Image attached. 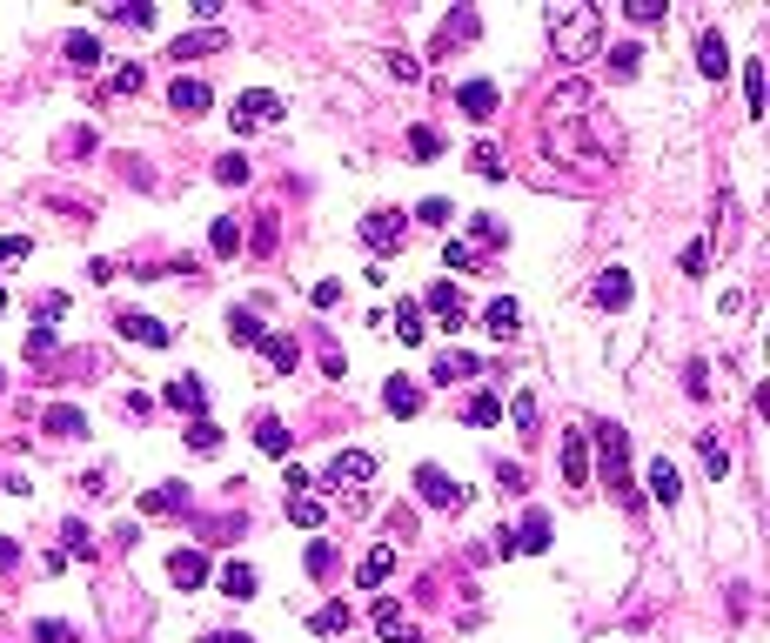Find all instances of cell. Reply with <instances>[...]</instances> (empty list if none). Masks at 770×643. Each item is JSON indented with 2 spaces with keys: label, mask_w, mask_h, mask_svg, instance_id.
<instances>
[{
  "label": "cell",
  "mask_w": 770,
  "mask_h": 643,
  "mask_svg": "<svg viewBox=\"0 0 770 643\" xmlns=\"http://www.w3.org/2000/svg\"><path fill=\"white\" fill-rule=\"evenodd\" d=\"M550 41H556V54H563L570 67L596 61V54H603V7H590V0L550 7Z\"/></svg>",
  "instance_id": "cell-1"
},
{
  "label": "cell",
  "mask_w": 770,
  "mask_h": 643,
  "mask_svg": "<svg viewBox=\"0 0 770 643\" xmlns=\"http://www.w3.org/2000/svg\"><path fill=\"white\" fill-rule=\"evenodd\" d=\"M596 463H603V483L616 496H630V436L616 422H596Z\"/></svg>",
  "instance_id": "cell-2"
},
{
  "label": "cell",
  "mask_w": 770,
  "mask_h": 643,
  "mask_svg": "<svg viewBox=\"0 0 770 643\" xmlns=\"http://www.w3.org/2000/svg\"><path fill=\"white\" fill-rule=\"evenodd\" d=\"M228 121H235V134L275 128V121H282V94H268V88H248V94H235V108H228Z\"/></svg>",
  "instance_id": "cell-3"
},
{
  "label": "cell",
  "mask_w": 770,
  "mask_h": 643,
  "mask_svg": "<svg viewBox=\"0 0 770 643\" xmlns=\"http://www.w3.org/2000/svg\"><path fill=\"white\" fill-rule=\"evenodd\" d=\"M369 476H375V456H369V449H335V456H329V469H322V483H329L335 496H342V489L355 496V489L369 483Z\"/></svg>",
  "instance_id": "cell-4"
},
{
  "label": "cell",
  "mask_w": 770,
  "mask_h": 643,
  "mask_svg": "<svg viewBox=\"0 0 770 643\" xmlns=\"http://www.w3.org/2000/svg\"><path fill=\"white\" fill-rule=\"evenodd\" d=\"M416 496L429 503V510H462V503H469V489H462L449 469H436V463L416 469Z\"/></svg>",
  "instance_id": "cell-5"
},
{
  "label": "cell",
  "mask_w": 770,
  "mask_h": 643,
  "mask_svg": "<svg viewBox=\"0 0 770 643\" xmlns=\"http://www.w3.org/2000/svg\"><path fill=\"white\" fill-rule=\"evenodd\" d=\"M221 47H228V27H195V34H175V41H168V61H201V54H221Z\"/></svg>",
  "instance_id": "cell-6"
},
{
  "label": "cell",
  "mask_w": 770,
  "mask_h": 643,
  "mask_svg": "<svg viewBox=\"0 0 770 643\" xmlns=\"http://www.w3.org/2000/svg\"><path fill=\"white\" fill-rule=\"evenodd\" d=\"M563 483L590 489V436L583 429H563Z\"/></svg>",
  "instance_id": "cell-7"
},
{
  "label": "cell",
  "mask_w": 770,
  "mask_h": 643,
  "mask_svg": "<svg viewBox=\"0 0 770 643\" xmlns=\"http://www.w3.org/2000/svg\"><path fill=\"white\" fill-rule=\"evenodd\" d=\"M456 108L469 114V121H489V114L503 108V88H496V81H462V88H456Z\"/></svg>",
  "instance_id": "cell-8"
},
{
  "label": "cell",
  "mask_w": 770,
  "mask_h": 643,
  "mask_svg": "<svg viewBox=\"0 0 770 643\" xmlns=\"http://www.w3.org/2000/svg\"><path fill=\"white\" fill-rule=\"evenodd\" d=\"M208 81H195V74H175V88H168V108L181 114V121H195V114H208Z\"/></svg>",
  "instance_id": "cell-9"
},
{
  "label": "cell",
  "mask_w": 770,
  "mask_h": 643,
  "mask_svg": "<svg viewBox=\"0 0 770 643\" xmlns=\"http://www.w3.org/2000/svg\"><path fill=\"white\" fill-rule=\"evenodd\" d=\"M476 34H483V21H476V7H456V14L442 21V34H436V61H449V47L476 41Z\"/></svg>",
  "instance_id": "cell-10"
},
{
  "label": "cell",
  "mask_w": 770,
  "mask_h": 643,
  "mask_svg": "<svg viewBox=\"0 0 770 643\" xmlns=\"http://www.w3.org/2000/svg\"><path fill=\"white\" fill-rule=\"evenodd\" d=\"M643 483H650V496H657L663 510L683 496V476H677V463H670V456H650V463H643Z\"/></svg>",
  "instance_id": "cell-11"
},
{
  "label": "cell",
  "mask_w": 770,
  "mask_h": 643,
  "mask_svg": "<svg viewBox=\"0 0 770 643\" xmlns=\"http://www.w3.org/2000/svg\"><path fill=\"white\" fill-rule=\"evenodd\" d=\"M362 242H369L375 255H389V248H402V215H389V208H375V215H362Z\"/></svg>",
  "instance_id": "cell-12"
},
{
  "label": "cell",
  "mask_w": 770,
  "mask_h": 643,
  "mask_svg": "<svg viewBox=\"0 0 770 643\" xmlns=\"http://www.w3.org/2000/svg\"><path fill=\"white\" fill-rule=\"evenodd\" d=\"M114 329L128 335V342H141V349H168V342H175V335H168V322H161V315H121Z\"/></svg>",
  "instance_id": "cell-13"
},
{
  "label": "cell",
  "mask_w": 770,
  "mask_h": 643,
  "mask_svg": "<svg viewBox=\"0 0 770 643\" xmlns=\"http://www.w3.org/2000/svg\"><path fill=\"white\" fill-rule=\"evenodd\" d=\"M483 329L496 335V342H509V335L523 329V302H516V295H496V302L483 309Z\"/></svg>",
  "instance_id": "cell-14"
},
{
  "label": "cell",
  "mask_w": 770,
  "mask_h": 643,
  "mask_svg": "<svg viewBox=\"0 0 770 643\" xmlns=\"http://www.w3.org/2000/svg\"><path fill=\"white\" fill-rule=\"evenodd\" d=\"M242 248H248V235H242V222H235V215H221V222L208 228V255H215V262H235Z\"/></svg>",
  "instance_id": "cell-15"
},
{
  "label": "cell",
  "mask_w": 770,
  "mask_h": 643,
  "mask_svg": "<svg viewBox=\"0 0 770 643\" xmlns=\"http://www.w3.org/2000/svg\"><path fill=\"white\" fill-rule=\"evenodd\" d=\"M161 396H168V409H188V416H208V389H201V382L195 376H175V382H168V389H161Z\"/></svg>",
  "instance_id": "cell-16"
},
{
  "label": "cell",
  "mask_w": 770,
  "mask_h": 643,
  "mask_svg": "<svg viewBox=\"0 0 770 643\" xmlns=\"http://www.w3.org/2000/svg\"><path fill=\"white\" fill-rule=\"evenodd\" d=\"M389 570H396V543H375V550L355 563V583H362V590H375V583H389Z\"/></svg>",
  "instance_id": "cell-17"
},
{
  "label": "cell",
  "mask_w": 770,
  "mask_h": 643,
  "mask_svg": "<svg viewBox=\"0 0 770 643\" xmlns=\"http://www.w3.org/2000/svg\"><path fill=\"white\" fill-rule=\"evenodd\" d=\"M262 362L275 376H295V362H302V342L295 335H262Z\"/></svg>",
  "instance_id": "cell-18"
},
{
  "label": "cell",
  "mask_w": 770,
  "mask_h": 643,
  "mask_svg": "<svg viewBox=\"0 0 770 643\" xmlns=\"http://www.w3.org/2000/svg\"><path fill=\"white\" fill-rule=\"evenodd\" d=\"M476 369H483L476 355H462V349H442V355H436V369H429V382H442V389H449V382H469Z\"/></svg>",
  "instance_id": "cell-19"
},
{
  "label": "cell",
  "mask_w": 770,
  "mask_h": 643,
  "mask_svg": "<svg viewBox=\"0 0 770 643\" xmlns=\"http://www.w3.org/2000/svg\"><path fill=\"white\" fill-rule=\"evenodd\" d=\"M262 335H268L262 309H228V342H242V349H262Z\"/></svg>",
  "instance_id": "cell-20"
},
{
  "label": "cell",
  "mask_w": 770,
  "mask_h": 643,
  "mask_svg": "<svg viewBox=\"0 0 770 643\" xmlns=\"http://www.w3.org/2000/svg\"><path fill=\"white\" fill-rule=\"evenodd\" d=\"M168 577H175L181 590H201V583H208V556H201V550H175V556H168Z\"/></svg>",
  "instance_id": "cell-21"
},
{
  "label": "cell",
  "mask_w": 770,
  "mask_h": 643,
  "mask_svg": "<svg viewBox=\"0 0 770 643\" xmlns=\"http://www.w3.org/2000/svg\"><path fill=\"white\" fill-rule=\"evenodd\" d=\"M590 295L603 302V309H630V268H603Z\"/></svg>",
  "instance_id": "cell-22"
},
{
  "label": "cell",
  "mask_w": 770,
  "mask_h": 643,
  "mask_svg": "<svg viewBox=\"0 0 770 643\" xmlns=\"http://www.w3.org/2000/svg\"><path fill=\"white\" fill-rule=\"evenodd\" d=\"M175 510H188V483H161L141 496V516H175Z\"/></svg>",
  "instance_id": "cell-23"
},
{
  "label": "cell",
  "mask_w": 770,
  "mask_h": 643,
  "mask_svg": "<svg viewBox=\"0 0 770 643\" xmlns=\"http://www.w3.org/2000/svg\"><path fill=\"white\" fill-rule=\"evenodd\" d=\"M583 108H590V88H583V81H563V88L550 94V114H556V121H583Z\"/></svg>",
  "instance_id": "cell-24"
},
{
  "label": "cell",
  "mask_w": 770,
  "mask_h": 643,
  "mask_svg": "<svg viewBox=\"0 0 770 643\" xmlns=\"http://www.w3.org/2000/svg\"><path fill=\"white\" fill-rule=\"evenodd\" d=\"M67 67H74V74H94V67H101V41H94V34H67Z\"/></svg>",
  "instance_id": "cell-25"
},
{
  "label": "cell",
  "mask_w": 770,
  "mask_h": 643,
  "mask_svg": "<svg viewBox=\"0 0 770 643\" xmlns=\"http://www.w3.org/2000/svg\"><path fill=\"white\" fill-rule=\"evenodd\" d=\"M422 302H429V309H436V315H442V329H449V335H456V329H462V295H456V289H449V282H436V289L422 295Z\"/></svg>",
  "instance_id": "cell-26"
},
{
  "label": "cell",
  "mask_w": 770,
  "mask_h": 643,
  "mask_svg": "<svg viewBox=\"0 0 770 643\" xmlns=\"http://www.w3.org/2000/svg\"><path fill=\"white\" fill-rule=\"evenodd\" d=\"M375 637H402V643H409V637H416V630H409V610L382 597V603H375Z\"/></svg>",
  "instance_id": "cell-27"
},
{
  "label": "cell",
  "mask_w": 770,
  "mask_h": 643,
  "mask_svg": "<svg viewBox=\"0 0 770 643\" xmlns=\"http://www.w3.org/2000/svg\"><path fill=\"white\" fill-rule=\"evenodd\" d=\"M255 449H262V456H288V422L282 416H255Z\"/></svg>",
  "instance_id": "cell-28"
},
{
  "label": "cell",
  "mask_w": 770,
  "mask_h": 643,
  "mask_svg": "<svg viewBox=\"0 0 770 643\" xmlns=\"http://www.w3.org/2000/svg\"><path fill=\"white\" fill-rule=\"evenodd\" d=\"M509 543H516V550H529V556H536V550H550V516H543V510H529V516H523V530L509 536Z\"/></svg>",
  "instance_id": "cell-29"
},
{
  "label": "cell",
  "mask_w": 770,
  "mask_h": 643,
  "mask_svg": "<svg viewBox=\"0 0 770 643\" xmlns=\"http://www.w3.org/2000/svg\"><path fill=\"white\" fill-rule=\"evenodd\" d=\"M349 623H355V610H349V603H322V610L308 617V630H315V637H342Z\"/></svg>",
  "instance_id": "cell-30"
},
{
  "label": "cell",
  "mask_w": 770,
  "mask_h": 643,
  "mask_svg": "<svg viewBox=\"0 0 770 643\" xmlns=\"http://www.w3.org/2000/svg\"><path fill=\"white\" fill-rule=\"evenodd\" d=\"M382 402H389V416H416V409H422V389L409 376H396L389 389H382Z\"/></svg>",
  "instance_id": "cell-31"
},
{
  "label": "cell",
  "mask_w": 770,
  "mask_h": 643,
  "mask_svg": "<svg viewBox=\"0 0 770 643\" xmlns=\"http://www.w3.org/2000/svg\"><path fill=\"white\" fill-rule=\"evenodd\" d=\"M462 422H476V429H489V422H503V396H489V389H476V396L462 402Z\"/></svg>",
  "instance_id": "cell-32"
},
{
  "label": "cell",
  "mask_w": 770,
  "mask_h": 643,
  "mask_svg": "<svg viewBox=\"0 0 770 643\" xmlns=\"http://www.w3.org/2000/svg\"><path fill=\"white\" fill-rule=\"evenodd\" d=\"M697 67H704L710 81L730 67V47H724V34H697Z\"/></svg>",
  "instance_id": "cell-33"
},
{
  "label": "cell",
  "mask_w": 770,
  "mask_h": 643,
  "mask_svg": "<svg viewBox=\"0 0 770 643\" xmlns=\"http://www.w3.org/2000/svg\"><path fill=\"white\" fill-rule=\"evenodd\" d=\"M322 516H329V503H322V496H288V523H302V530H322Z\"/></svg>",
  "instance_id": "cell-34"
},
{
  "label": "cell",
  "mask_w": 770,
  "mask_h": 643,
  "mask_svg": "<svg viewBox=\"0 0 770 643\" xmlns=\"http://www.w3.org/2000/svg\"><path fill=\"white\" fill-rule=\"evenodd\" d=\"M221 597L248 603V597H255V570H248V563H221Z\"/></svg>",
  "instance_id": "cell-35"
},
{
  "label": "cell",
  "mask_w": 770,
  "mask_h": 643,
  "mask_svg": "<svg viewBox=\"0 0 770 643\" xmlns=\"http://www.w3.org/2000/svg\"><path fill=\"white\" fill-rule=\"evenodd\" d=\"M637 67H643V47L637 41H616L610 47V74H616V81H637Z\"/></svg>",
  "instance_id": "cell-36"
},
{
  "label": "cell",
  "mask_w": 770,
  "mask_h": 643,
  "mask_svg": "<svg viewBox=\"0 0 770 643\" xmlns=\"http://www.w3.org/2000/svg\"><path fill=\"white\" fill-rule=\"evenodd\" d=\"M509 422H516V436H536V389H516V402H509Z\"/></svg>",
  "instance_id": "cell-37"
},
{
  "label": "cell",
  "mask_w": 770,
  "mask_h": 643,
  "mask_svg": "<svg viewBox=\"0 0 770 643\" xmlns=\"http://www.w3.org/2000/svg\"><path fill=\"white\" fill-rule=\"evenodd\" d=\"M697 456H704V476H710V483H724V476H730V449L717 443V436H704V443H697Z\"/></svg>",
  "instance_id": "cell-38"
},
{
  "label": "cell",
  "mask_w": 770,
  "mask_h": 643,
  "mask_svg": "<svg viewBox=\"0 0 770 643\" xmlns=\"http://www.w3.org/2000/svg\"><path fill=\"white\" fill-rule=\"evenodd\" d=\"M47 429H54V436H88V416L67 409V402H54V409H47Z\"/></svg>",
  "instance_id": "cell-39"
},
{
  "label": "cell",
  "mask_w": 770,
  "mask_h": 643,
  "mask_svg": "<svg viewBox=\"0 0 770 643\" xmlns=\"http://www.w3.org/2000/svg\"><path fill=\"white\" fill-rule=\"evenodd\" d=\"M396 335H402V342H422V335H429V322H422V302H396Z\"/></svg>",
  "instance_id": "cell-40"
},
{
  "label": "cell",
  "mask_w": 770,
  "mask_h": 643,
  "mask_svg": "<svg viewBox=\"0 0 770 643\" xmlns=\"http://www.w3.org/2000/svg\"><path fill=\"white\" fill-rule=\"evenodd\" d=\"M61 556H81V563H94V536H88V523H67V530H61Z\"/></svg>",
  "instance_id": "cell-41"
},
{
  "label": "cell",
  "mask_w": 770,
  "mask_h": 643,
  "mask_svg": "<svg viewBox=\"0 0 770 643\" xmlns=\"http://www.w3.org/2000/svg\"><path fill=\"white\" fill-rule=\"evenodd\" d=\"M469 168H476L483 181H496V175H503V148H489V141H476V148H469Z\"/></svg>",
  "instance_id": "cell-42"
},
{
  "label": "cell",
  "mask_w": 770,
  "mask_h": 643,
  "mask_svg": "<svg viewBox=\"0 0 770 643\" xmlns=\"http://www.w3.org/2000/svg\"><path fill=\"white\" fill-rule=\"evenodd\" d=\"M188 449H195V456H215V449H221V429H215L208 416H201V422H188Z\"/></svg>",
  "instance_id": "cell-43"
},
{
  "label": "cell",
  "mask_w": 770,
  "mask_h": 643,
  "mask_svg": "<svg viewBox=\"0 0 770 643\" xmlns=\"http://www.w3.org/2000/svg\"><path fill=\"white\" fill-rule=\"evenodd\" d=\"M744 108L764 114V61H744Z\"/></svg>",
  "instance_id": "cell-44"
},
{
  "label": "cell",
  "mask_w": 770,
  "mask_h": 643,
  "mask_svg": "<svg viewBox=\"0 0 770 643\" xmlns=\"http://www.w3.org/2000/svg\"><path fill=\"white\" fill-rule=\"evenodd\" d=\"M409 155H416V161H436L442 155V134L436 128H409Z\"/></svg>",
  "instance_id": "cell-45"
},
{
  "label": "cell",
  "mask_w": 770,
  "mask_h": 643,
  "mask_svg": "<svg viewBox=\"0 0 770 643\" xmlns=\"http://www.w3.org/2000/svg\"><path fill=\"white\" fill-rule=\"evenodd\" d=\"M329 570H335V543L315 536V543H308V577H329Z\"/></svg>",
  "instance_id": "cell-46"
},
{
  "label": "cell",
  "mask_w": 770,
  "mask_h": 643,
  "mask_svg": "<svg viewBox=\"0 0 770 643\" xmlns=\"http://www.w3.org/2000/svg\"><path fill=\"white\" fill-rule=\"evenodd\" d=\"M108 94H121V101H128V94H141V67H114V74H108Z\"/></svg>",
  "instance_id": "cell-47"
},
{
  "label": "cell",
  "mask_w": 770,
  "mask_h": 643,
  "mask_svg": "<svg viewBox=\"0 0 770 643\" xmlns=\"http://www.w3.org/2000/svg\"><path fill=\"white\" fill-rule=\"evenodd\" d=\"M215 181L242 188V181H248V155H221V161H215Z\"/></svg>",
  "instance_id": "cell-48"
},
{
  "label": "cell",
  "mask_w": 770,
  "mask_h": 643,
  "mask_svg": "<svg viewBox=\"0 0 770 643\" xmlns=\"http://www.w3.org/2000/svg\"><path fill=\"white\" fill-rule=\"evenodd\" d=\"M34 643H74V623H61V617H41V623H34Z\"/></svg>",
  "instance_id": "cell-49"
},
{
  "label": "cell",
  "mask_w": 770,
  "mask_h": 643,
  "mask_svg": "<svg viewBox=\"0 0 770 643\" xmlns=\"http://www.w3.org/2000/svg\"><path fill=\"white\" fill-rule=\"evenodd\" d=\"M108 21H128V27H154V7L134 0V7H108Z\"/></svg>",
  "instance_id": "cell-50"
},
{
  "label": "cell",
  "mask_w": 770,
  "mask_h": 643,
  "mask_svg": "<svg viewBox=\"0 0 770 643\" xmlns=\"http://www.w3.org/2000/svg\"><path fill=\"white\" fill-rule=\"evenodd\" d=\"M449 215H456V208H449L442 195H429V201L416 208V222H429V228H449Z\"/></svg>",
  "instance_id": "cell-51"
},
{
  "label": "cell",
  "mask_w": 770,
  "mask_h": 643,
  "mask_svg": "<svg viewBox=\"0 0 770 643\" xmlns=\"http://www.w3.org/2000/svg\"><path fill=\"white\" fill-rule=\"evenodd\" d=\"M503 242V228L489 222V215H476V222H469V248H496Z\"/></svg>",
  "instance_id": "cell-52"
},
{
  "label": "cell",
  "mask_w": 770,
  "mask_h": 643,
  "mask_svg": "<svg viewBox=\"0 0 770 643\" xmlns=\"http://www.w3.org/2000/svg\"><path fill=\"white\" fill-rule=\"evenodd\" d=\"M442 268H462V275H469V268H476V248H469V242H442Z\"/></svg>",
  "instance_id": "cell-53"
},
{
  "label": "cell",
  "mask_w": 770,
  "mask_h": 643,
  "mask_svg": "<svg viewBox=\"0 0 770 643\" xmlns=\"http://www.w3.org/2000/svg\"><path fill=\"white\" fill-rule=\"evenodd\" d=\"M47 355H54V329L34 322V335H27V362H47Z\"/></svg>",
  "instance_id": "cell-54"
},
{
  "label": "cell",
  "mask_w": 770,
  "mask_h": 643,
  "mask_svg": "<svg viewBox=\"0 0 770 643\" xmlns=\"http://www.w3.org/2000/svg\"><path fill=\"white\" fill-rule=\"evenodd\" d=\"M308 302H315V309H335V302H342V282H335V275H322V282L308 289Z\"/></svg>",
  "instance_id": "cell-55"
},
{
  "label": "cell",
  "mask_w": 770,
  "mask_h": 643,
  "mask_svg": "<svg viewBox=\"0 0 770 643\" xmlns=\"http://www.w3.org/2000/svg\"><path fill=\"white\" fill-rule=\"evenodd\" d=\"M27 255H34L27 235H0V268H7V262H27Z\"/></svg>",
  "instance_id": "cell-56"
},
{
  "label": "cell",
  "mask_w": 770,
  "mask_h": 643,
  "mask_svg": "<svg viewBox=\"0 0 770 643\" xmlns=\"http://www.w3.org/2000/svg\"><path fill=\"white\" fill-rule=\"evenodd\" d=\"M623 14H630V21H637V27H650V21H663V0H630Z\"/></svg>",
  "instance_id": "cell-57"
},
{
  "label": "cell",
  "mask_w": 770,
  "mask_h": 643,
  "mask_svg": "<svg viewBox=\"0 0 770 643\" xmlns=\"http://www.w3.org/2000/svg\"><path fill=\"white\" fill-rule=\"evenodd\" d=\"M683 389H690V396H697V402L710 396V369H704V362H690V369H683Z\"/></svg>",
  "instance_id": "cell-58"
},
{
  "label": "cell",
  "mask_w": 770,
  "mask_h": 643,
  "mask_svg": "<svg viewBox=\"0 0 770 643\" xmlns=\"http://www.w3.org/2000/svg\"><path fill=\"white\" fill-rule=\"evenodd\" d=\"M704 262H710V248H704V242H690V248L677 255V268H683V275H704Z\"/></svg>",
  "instance_id": "cell-59"
},
{
  "label": "cell",
  "mask_w": 770,
  "mask_h": 643,
  "mask_svg": "<svg viewBox=\"0 0 770 643\" xmlns=\"http://www.w3.org/2000/svg\"><path fill=\"white\" fill-rule=\"evenodd\" d=\"M255 255H275V215H262V222H255Z\"/></svg>",
  "instance_id": "cell-60"
},
{
  "label": "cell",
  "mask_w": 770,
  "mask_h": 643,
  "mask_svg": "<svg viewBox=\"0 0 770 643\" xmlns=\"http://www.w3.org/2000/svg\"><path fill=\"white\" fill-rule=\"evenodd\" d=\"M389 74H396V81H416L422 67H416V61H409V54H389Z\"/></svg>",
  "instance_id": "cell-61"
},
{
  "label": "cell",
  "mask_w": 770,
  "mask_h": 643,
  "mask_svg": "<svg viewBox=\"0 0 770 643\" xmlns=\"http://www.w3.org/2000/svg\"><path fill=\"white\" fill-rule=\"evenodd\" d=\"M14 563H21V543H14V536H0V570H14Z\"/></svg>",
  "instance_id": "cell-62"
},
{
  "label": "cell",
  "mask_w": 770,
  "mask_h": 643,
  "mask_svg": "<svg viewBox=\"0 0 770 643\" xmlns=\"http://www.w3.org/2000/svg\"><path fill=\"white\" fill-rule=\"evenodd\" d=\"M208 643H255V637H242V630H235V637H208Z\"/></svg>",
  "instance_id": "cell-63"
},
{
  "label": "cell",
  "mask_w": 770,
  "mask_h": 643,
  "mask_svg": "<svg viewBox=\"0 0 770 643\" xmlns=\"http://www.w3.org/2000/svg\"><path fill=\"white\" fill-rule=\"evenodd\" d=\"M0 309H7V289H0Z\"/></svg>",
  "instance_id": "cell-64"
}]
</instances>
